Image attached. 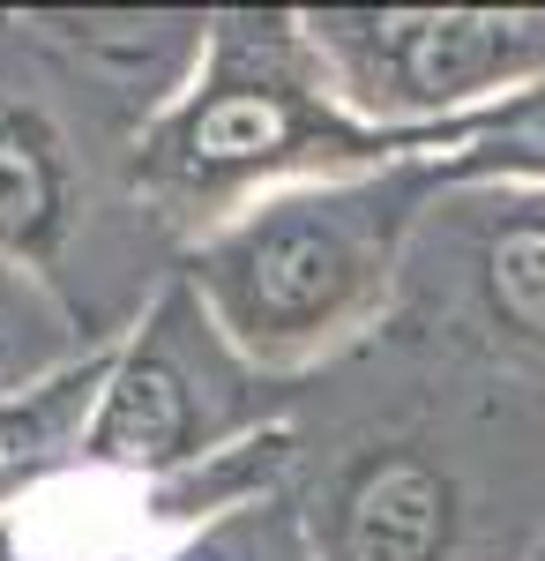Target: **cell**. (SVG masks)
<instances>
[{
  "label": "cell",
  "mask_w": 545,
  "mask_h": 561,
  "mask_svg": "<svg viewBox=\"0 0 545 561\" xmlns=\"http://www.w3.org/2000/svg\"><path fill=\"white\" fill-rule=\"evenodd\" d=\"M187 382L172 375L158 352H135L120 367V382L105 397V412H97V434H90V449L105 457V465H165L187 449Z\"/></svg>",
  "instance_id": "5b68a950"
},
{
  "label": "cell",
  "mask_w": 545,
  "mask_h": 561,
  "mask_svg": "<svg viewBox=\"0 0 545 561\" xmlns=\"http://www.w3.org/2000/svg\"><path fill=\"white\" fill-rule=\"evenodd\" d=\"M449 539V486L419 457H381L344 494V554L351 561H433Z\"/></svg>",
  "instance_id": "3957f363"
},
{
  "label": "cell",
  "mask_w": 545,
  "mask_h": 561,
  "mask_svg": "<svg viewBox=\"0 0 545 561\" xmlns=\"http://www.w3.org/2000/svg\"><path fill=\"white\" fill-rule=\"evenodd\" d=\"M374 240L351 203H277L210 255V300L247 345H299L344 322L367 293Z\"/></svg>",
  "instance_id": "6da1fadb"
},
{
  "label": "cell",
  "mask_w": 545,
  "mask_h": 561,
  "mask_svg": "<svg viewBox=\"0 0 545 561\" xmlns=\"http://www.w3.org/2000/svg\"><path fill=\"white\" fill-rule=\"evenodd\" d=\"M359 31L396 98H426V105L508 76L523 53V23H501V15H374Z\"/></svg>",
  "instance_id": "7a4b0ae2"
},
{
  "label": "cell",
  "mask_w": 545,
  "mask_h": 561,
  "mask_svg": "<svg viewBox=\"0 0 545 561\" xmlns=\"http://www.w3.org/2000/svg\"><path fill=\"white\" fill-rule=\"evenodd\" d=\"M60 232V158L31 113H0V248L38 255Z\"/></svg>",
  "instance_id": "8992f818"
},
{
  "label": "cell",
  "mask_w": 545,
  "mask_h": 561,
  "mask_svg": "<svg viewBox=\"0 0 545 561\" xmlns=\"http://www.w3.org/2000/svg\"><path fill=\"white\" fill-rule=\"evenodd\" d=\"M299 142V105L292 90L277 83H224L210 90L179 135H172V150H179V165L187 173H247V165H269V158H285Z\"/></svg>",
  "instance_id": "277c9868"
},
{
  "label": "cell",
  "mask_w": 545,
  "mask_h": 561,
  "mask_svg": "<svg viewBox=\"0 0 545 561\" xmlns=\"http://www.w3.org/2000/svg\"><path fill=\"white\" fill-rule=\"evenodd\" d=\"M494 307L523 337H545V225H515L494 240Z\"/></svg>",
  "instance_id": "52a82bcc"
}]
</instances>
